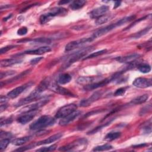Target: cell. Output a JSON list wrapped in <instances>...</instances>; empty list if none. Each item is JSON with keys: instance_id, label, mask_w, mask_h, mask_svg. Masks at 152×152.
Instances as JSON below:
<instances>
[{"instance_id": "obj_12", "label": "cell", "mask_w": 152, "mask_h": 152, "mask_svg": "<svg viewBox=\"0 0 152 152\" xmlns=\"http://www.w3.org/2000/svg\"><path fill=\"white\" fill-rule=\"evenodd\" d=\"M37 112V110H33L27 112H24L22 115L19 116L17 121L18 122H19L21 124H26L28 122H30L36 115Z\"/></svg>"}, {"instance_id": "obj_32", "label": "cell", "mask_w": 152, "mask_h": 152, "mask_svg": "<svg viewBox=\"0 0 152 152\" xmlns=\"http://www.w3.org/2000/svg\"><path fill=\"white\" fill-rule=\"evenodd\" d=\"M112 148H113L112 146L110 144H104V145H101L95 147L93 149V151H106V150H109L112 149Z\"/></svg>"}, {"instance_id": "obj_27", "label": "cell", "mask_w": 152, "mask_h": 152, "mask_svg": "<svg viewBox=\"0 0 152 152\" xmlns=\"http://www.w3.org/2000/svg\"><path fill=\"white\" fill-rule=\"evenodd\" d=\"M121 134L120 132H110L106 134L104 137V140L109 141H113L118 138L121 136Z\"/></svg>"}, {"instance_id": "obj_28", "label": "cell", "mask_w": 152, "mask_h": 152, "mask_svg": "<svg viewBox=\"0 0 152 152\" xmlns=\"http://www.w3.org/2000/svg\"><path fill=\"white\" fill-rule=\"evenodd\" d=\"M29 71H30V70H27V71H23V72L20 73L19 75H16V76H14V77H12V78H10V80L5 81L4 82V84H8V83H11L16 81L18 80H20V78H21L22 77H23L24 75H26L28 72H29Z\"/></svg>"}, {"instance_id": "obj_19", "label": "cell", "mask_w": 152, "mask_h": 152, "mask_svg": "<svg viewBox=\"0 0 152 152\" xmlns=\"http://www.w3.org/2000/svg\"><path fill=\"white\" fill-rule=\"evenodd\" d=\"M140 56L138 53H132L124 56L118 57L115 59L121 63H132L137 59Z\"/></svg>"}, {"instance_id": "obj_2", "label": "cell", "mask_w": 152, "mask_h": 152, "mask_svg": "<svg viewBox=\"0 0 152 152\" xmlns=\"http://www.w3.org/2000/svg\"><path fill=\"white\" fill-rule=\"evenodd\" d=\"M135 18V16L134 15H131V16H128V17H125L121 20H119V21L114 23H112L110 25H108V26H106L103 28H100L99 30H97L96 31H95L92 36L95 39L97 37H101L106 34H107L108 32L112 31V30L116 28V27H120L122 25H124V24L129 22V21H131V20H134V18Z\"/></svg>"}, {"instance_id": "obj_24", "label": "cell", "mask_w": 152, "mask_h": 152, "mask_svg": "<svg viewBox=\"0 0 152 152\" xmlns=\"http://www.w3.org/2000/svg\"><path fill=\"white\" fill-rule=\"evenodd\" d=\"M148 99V94H143L141 95L140 96H138L135 97V99H132L130 103L131 104H142L144 102H145L147 99Z\"/></svg>"}, {"instance_id": "obj_37", "label": "cell", "mask_w": 152, "mask_h": 152, "mask_svg": "<svg viewBox=\"0 0 152 152\" xmlns=\"http://www.w3.org/2000/svg\"><path fill=\"white\" fill-rule=\"evenodd\" d=\"M126 91V89L124 87L119 88L117 89L115 92L114 93V96H123Z\"/></svg>"}, {"instance_id": "obj_46", "label": "cell", "mask_w": 152, "mask_h": 152, "mask_svg": "<svg viewBox=\"0 0 152 152\" xmlns=\"http://www.w3.org/2000/svg\"><path fill=\"white\" fill-rule=\"evenodd\" d=\"M70 1H60L59 2H58V4L59 5H64L65 4H68L69 3Z\"/></svg>"}, {"instance_id": "obj_40", "label": "cell", "mask_w": 152, "mask_h": 152, "mask_svg": "<svg viewBox=\"0 0 152 152\" xmlns=\"http://www.w3.org/2000/svg\"><path fill=\"white\" fill-rule=\"evenodd\" d=\"M27 33V28L26 27H23L17 30V34L20 36H23Z\"/></svg>"}, {"instance_id": "obj_45", "label": "cell", "mask_w": 152, "mask_h": 152, "mask_svg": "<svg viewBox=\"0 0 152 152\" xmlns=\"http://www.w3.org/2000/svg\"><path fill=\"white\" fill-rule=\"evenodd\" d=\"M7 104L6 103H4V104H1V112H2L4 110H5V109L7 108Z\"/></svg>"}, {"instance_id": "obj_7", "label": "cell", "mask_w": 152, "mask_h": 152, "mask_svg": "<svg viewBox=\"0 0 152 152\" xmlns=\"http://www.w3.org/2000/svg\"><path fill=\"white\" fill-rule=\"evenodd\" d=\"M77 105L73 103L66 104L62 107H61L56 113L55 118H63L73 112L75 111L77 109Z\"/></svg>"}, {"instance_id": "obj_3", "label": "cell", "mask_w": 152, "mask_h": 152, "mask_svg": "<svg viewBox=\"0 0 152 152\" xmlns=\"http://www.w3.org/2000/svg\"><path fill=\"white\" fill-rule=\"evenodd\" d=\"M55 122V119L52 116L49 115H43L32 123L30 125V129L31 130H40L53 125Z\"/></svg>"}, {"instance_id": "obj_21", "label": "cell", "mask_w": 152, "mask_h": 152, "mask_svg": "<svg viewBox=\"0 0 152 152\" xmlns=\"http://www.w3.org/2000/svg\"><path fill=\"white\" fill-rule=\"evenodd\" d=\"M94 80H96V77H80L77 78L76 82L78 84L84 86L94 83Z\"/></svg>"}, {"instance_id": "obj_38", "label": "cell", "mask_w": 152, "mask_h": 152, "mask_svg": "<svg viewBox=\"0 0 152 152\" xmlns=\"http://www.w3.org/2000/svg\"><path fill=\"white\" fill-rule=\"evenodd\" d=\"M15 73V72L14 71H5V72H1L0 78H1V79H2L4 77L12 75Z\"/></svg>"}, {"instance_id": "obj_23", "label": "cell", "mask_w": 152, "mask_h": 152, "mask_svg": "<svg viewBox=\"0 0 152 152\" xmlns=\"http://www.w3.org/2000/svg\"><path fill=\"white\" fill-rule=\"evenodd\" d=\"M72 77L71 75L68 73H63L59 75L58 78V83L60 84H66L70 82L71 80Z\"/></svg>"}, {"instance_id": "obj_26", "label": "cell", "mask_w": 152, "mask_h": 152, "mask_svg": "<svg viewBox=\"0 0 152 152\" xmlns=\"http://www.w3.org/2000/svg\"><path fill=\"white\" fill-rule=\"evenodd\" d=\"M31 139V136H26L24 137H21L18 138H16L12 141V143L15 145H21L24 143L29 141Z\"/></svg>"}, {"instance_id": "obj_15", "label": "cell", "mask_w": 152, "mask_h": 152, "mask_svg": "<svg viewBox=\"0 0 152 152\" xmlns=\"http://www.w3.org/2000/svg\"><path fill=\"white\" fill-rule=\"evenodd\" d=\"M102 95L101 91H96L90 97L86 99L81 100L80 103V105L81 107H87L91 105L93 102L97 100Z\"/></svg>"}, {"instance_id": "obj_13", "label": "cell", "mask_w": 152, "mask_h": 152, "mask_svg": "<svg viewBox=\"0 0 152 152\" xmlns=\"http://www.w3.org/2000/svg\"><path fill=\"white\" fill-rule=\"evenodd\" d=\"M81 114V112L78 110H75L66 116L61 118V119L59 122V124L61 126H65L74 121Z\"/></svg>"}, {"instance_id": "obj_10", "label": "cell", "mask_w": 152, "mask_h": 152, "mask_svg": "<svg viewBox=\"0 0 152 152\" xmlns=\"http://www.w3.org/2000/svg\"><path fill=\"white\" fill-rule=\"evenodd\" d=\"M112 80H113L112 77L109 78H105L104 80L99 81L98 82L93 83L84 86L83 87V89L86 91H90V90H93L94 89H97L98 88L105 86L106 84H107L109 83H110Z\"/></svg>"}, {"instance_id": "obj_25", "label": "cell", "mask_w": 152, "mask_h": 152, "mask_svg": "<svg viewBox=\"0 0 152 152\" xmlns=\"http://www.w3.org/2000/svg\"><path fill=\"white\" fill-rule=\"evenodd\" d=\"M86 1L83 0L74 1L69 5V7L72 10H77L81 8L86 4Z\"/></svg>"}, {"instance_id": "obj_29", "label": "cell", "mask_w": 152, "mask_h": 152, "mask_svg": "<svg viewBox=\"0 0 152 152\" xmlns=\"http://www.w3.org/2000/svg\"><path fill=\"white\" fill-rule=\"evenodd\" d=\"M138 70L142 73H148L151 71V66L147 64H141L138 65Z\"/></svg>"}, {"instance_id": "obj_5", "label": "cell", "mask_w": 152, "mask_h": 152, "mask_svg": "<svg viewBox=\"0 0 152 152\" xmlns=\"http://www.w3.org/2000/svg\"><path fill=\"white\" fill-rule=\"evenodd\" d=\"M66 12L67 10L64 8H53L49 12L42 14L40 17V23L42 24H44L48 22L49 20H50L52 18L55 16L65 14H66Z\"/></svg>"}, {"instance_id": "obj_22", "label": "cell", "mask_w": 152, "mask_h": 152, "mask_svg": "<svg viewBox=\"0 0 152 152\" xmlns=\"http://www.w3.org/2000/svg\"><path fill=\"white\" fill-rule=\"evenodd\" d=\"M22 60L20 59H17V58H10V59H3L1 61L0 65L1 67H7V66H10L13 65L19 64L21 62Z\"/></svg>"}, {"instance_id": "obj_47", "label": "cell", "mask_w": 152, "mask_h": 152, "mask_svg": "<svg viewBox=\"0 0 152 152\" xmlns=\"http://www.w3.org/2000/svg\"><path fill=\"white\" fill-rule=\"evenodd\" d=\"M120 4H121V1H116V2H115V5L114 8H117L118 7H119V6L120 5Z\"/></svg>"}, {"instance_id": "obj_16", "label": "cell", "mask_w": 152, "mask_h": 152, "mask_svg": "<svg viewBox=\"0 0 152 152\" xmlns=\"http://www.w3.org/2000/svg\"><path fill=\"white\" fill-rule=\"evenodd\" d=\"M109 11V7L107 5H102L93 10L90 13V17L92 18H98L99 17L105 15V14Z\"/></svg>"}, {"instance_id": "obj_18", "label": "cell", "mask_w": 152, "mask_h": 152, "mask_svg": "<svg viewBox=\"0 0 152 152\" xmlns=\"http://www.w3.org/2000/svg\"><path fill=\"white\" fill-rule=\"evenodd\" d=\"M52 49L49 46H42L35 49L28 50L23 52L24 54H28V55H42L51 51Z\"/></svg>"}, {"instance_id": "obj_8", "label": "cell", "mask_w": 152, "mask_h": 152, "mask_svg": "<svg viewBox=\"0 0 152 152\" xmlns=\"http://www.w3.org/2000/svg\"><path fill=\"white\" fill-rule=\"evenodd\" d=\"M34 84V83L32 81H30L27 83L23 85H21L19 87L15 88L14 89L12 90L10 92L8 93L7 96L10 99H14L17 97L20 94H21L23 91H24L27 88L30 87L31 86Z\"/></svg>"}, {"instance_id": "obj_48", "label": "cell", "mask_w": 152, "mask_h": 152, "mask_svg": "<svg viewBox=\"0 0 152 152\" xmlns=\"http://www.w3.org/2000/svg\"><path fill=\"white\" fill-rule=\"evenodd\" d=\"M11 15H12L11 14L10 15H8L7 17H6V18H4V21H6V20H7L8 18H10L11 17Z\"/></svg>"}, {"instance_id": "obj_30", "label": "cell", "mask_w": 152, "mask_h": 152, "mask_svg": "<svg viewBox=\"0 0 152 152\" xmlns=\"http://www.w3.org/2000/svg\"><path fill=\"white\" fill-rule=\"evenodd\" d=\"M106 52H107V50H106V49H103V50H99V51H97V52L91 53L89 55H88V56H86L85 58H84V60L97 57V56H100V55H103V54L106 53Z\"/></svg>"}, {"instance_id": "obj_42", "label": "cell", "mask_w": 152, "mask_h": 152, "mask_svg": "<svg viewBox=\"0 0 152 152\" xmlns=\"http://www.w3.org/2000/svg\"><path fill=\"white\" fill-rule=\"evenodd\" d=\"M43 59V57H37L35 58H33L30 61V64L31 65H35L37 64L39 62H40Z\"/></svg>"}, {"instance_id": "obj_20", "label": "cell", "mask_w": 152, "mask_h": 152, "mask_svg": "<svg viewBox=\"0 0 152 152\" xmlns=\"http://www.w3.org/2000/svg\"><path fill=\"white\" fill-rule=\"evenodd\" d=\"M62 136V133H58V134H56L53 135H52V136L49 137V138H48L46 139H45L42 141L35 142L34 145H35V146H39V145H43V144H50V143H52V142H55L56 140H59L60 138H61Z\"/></svg>"}, {"instance_id": "obj_1", "label": "cell", "mask_w": 152, "mask_h": 152, "mask_svg": "<svg viewBox=\"0 0 152 152\" xmlns=\"http://www.w3.org/2000/svg\"><path fill=\"white\" fill-rule=\"evenodd\" d=\"M50 85V80L48 78H46L42 80L39 86L34 89L33 91H32L28 96L20 100L16 104L15 107H19L23 106L24 104H28L37 99H39L40 96L42 93H43L45 90H46Z\"/></svg>"}, {"instance_id": "obj_35", "label": "cell", "mask_w": 152, "mask_h": 152, "mask_svg": "<svg viewBox=\"0 0 152 152\" xmlns=\"http://www.w3.org/2000/svg\"><path fill=\"white\" fill-rule=\"evenodd\" d=\"M57 147V145L56 144L49 146V147H42L39 149H37L36 151H41V152H44V151H51L55 150Z\"/></svg>"}, {"instance_id": "obj_11", "label": "cell", "mask_w": 152, "mask_h": 152, "mask_svg": "<svg viewBox=\"0 0 152 152\" xmlns=\"http://www.w3.org/2000/svg\"><path fill=\"white\" fill-rule=\"evenodd\" d=\"M87 143V140L84 138H81V139H78L74 142H71L69 144H67L66 145H64L63 147H61L59 148V151H71L74 148H77V147L84 145Z\"/></svg>"}, {"instance_id": "obj_39", "label": "cell", "mask_w": 152, "mask_h": 152, "mask_svg": "<svg viewBox=\"0 0 152 152\" xmlns=\"http://www.w3.org/2000/svg\"><path fill=\"white\" fill-rule=\"evenodd\" d=\"M15 47H17V46L16 45H10V46H7L5 47L2 48L1 49V54H3L4 53H6L8 50L14 48Z\"/></svg>"}, {"instance_id": "obj_31", "label": "cell", "mask_w": 152, "mask_h": 152, "mask_svg": "<svg viewBox=\"0 0 152 152\" xmlns=\"http://www.w3.org/2000/svg\"><path fill=\"white\" fill-rule=\"evenodd\" d=\"M151 29V27H147V28H145L136 33H135L134 34H133L131 37L133 38V39H138L140 37H141V36L145 35L146 33H147Z\"/></svg>"}, {"instance_id": "obj_9", "label": "cell", "mask_w": 152, "mask_h": 152, "mask_svg": "<svg viewBox=\"0 0 152 152\" xmlns=\"http://www.w3.org/2000/svg\"><path fill=\"white\" fill-rule=\"evenodd\" d=\"M49 100L50 99L48 97L44 98L42 100H41L36 103H34L33 104L25 106L24 108H23L20 110V112L24 113V112H30V111H33V110H37L39 108L42 107V106H43L46 104H47L49 102Z\"/></svg>"}, {"instance_id": "obj_36", "label": "cell", "mask_w": 152, "mask_h": 152, "mask_svg": "<svg viewBox=\"0 0 152 152\" xmlns=\"http://www.w3.org/2000/svg\"><path fill=\"white\" fill-rule=\"evenodd\" d=\"M51 40L50 38H45V37H42V38H37L36 39H34L33 42L36 43H50Z\"/></svg>"}, {"instance_id": "obj_17", "label": "cell", "mask_w": 152, "mask_h": 152, "mask_svg": "<svg viewBox=\"0 0 152 152\" xmlns=\"http://www.w3.org/2000/svg\"><path fill=\"white\" fill-rule=\"evenodd\" d=\"M50 89L52 90V91L60 94L61 95L63 96H69V97H76V96H75L73 93H72L69 90H68V89L62 87L60 86H58L56 84H53L51 86Z\"/></svg>"}, {"instance_id": "obj_33", "label": "cell", "mask_w": 152, "mask_h": 152, "mask_svg": "<svg viewBox=\"0 0 152 152\" xmlns=\"http://www.w3.org/2000/svg\"><path fill=\"white\" fill-rule=\"evenodd\" d=\"M110 15L105 14V15L101 16V17H99L98 18H97L96 21V24L97 25L104 24V23H106L107 21H108L110 20Z\"/></svg>"}, {"instance_id": "obj_4", "label": "cell", "mask_w": 152, "mask_h": 152, "mask_svg": "<svg viewBox=\"0 0 152 152\" xmlns=\"http://www.w3.org/2000/svg\"><path fill=\"white\" fill-rule=\"evenodd\" d=\"M93 49V48L92 46L83 48L81 50L72 53L67 59V61H66V64H65V66L67 67L70 65L72 64L73 63L81 59L82 58L84 57L88 53L90 52Z\"/></svg>"}, {"instance_id": "obj_34", "label": "cell", "mask_w": 152, "mask_h": 152, "mask_svg": "<svg viewBox=\"0 0 152 152\" xmlns=\"http://www.w3.org/2000/svg\"><path fill=\"white\" fill-rule=\"evenodd\" d=\"M10 142V140L8 138H2L0 142V150L2 151L4 149H5L6 147L9 144Z\"/></svg>"}, {"instance_id": "obj_43", "label": "cell", "mask_w": 152, "mask_h": 152, "mask_svg": "<svg viewBox=\"0 0 152 152\" xmlns=\"http://www.w3.org/2000/svg\"><path fill=\"white\" fill-rule=\"evenodd\" d=\"M10 135V133L9 132H5L2 131H1V138H9Z\"/></svg>"}, {"instance_id": "obj_44", "label": "cell", "mask_w": 152, "mask_h": 152, "mask_svg": "<svg viewBox=\"0 0 152 152\" xmlns=\"http://www.w3.org/2000/svg\"><path fill=\"white\" fill-rule=\"evenodd\" d=\"M7 97L6 96H1V99H0V102H1V104H3V103H6V102L8 101V99Z\"/></svg>"}, {"instance_id": "obj_6", "label": "cell", "mask_w": 152, "mask_h": 152, "mask_svg": "<svg viewBox=\"0 0 152 152\" xmlns=\"http://www.w3.org/2000/svg\"><path fill=\"white\" fill-rule=\"evenodd\" d=\"M93 40H94V39L91 36V37H84L82 39L72 41V42L68 43L65 46V51L72 50L77 48H78L80 46L81 47L83 45H84L88 43L92 42Z\"/></svg>"}, {"instance_id": "obj_14", "label": "cell", "mask_w": 152, "mask_h": 152, "mask_svg": "<svg viewBox=\"0 0 152 152\" xmlns=\"http://www.w3.org/2000/svg\"><path fill=\"white\" fill-rule=\"evenodd\" d=\"M132 84L135 87L141 88L149 87L151 86V79L138 77L134 80Z\"/></svg>"}, {"instance_id": "obj_41", "label": "cell", "mask_w": 152, "mask_h": 152, "mask_svg": "<svg viewBox=\"0 0 152 152\" xmlns=\"http://www.w3.org/2000/svg\"><path fill=\"white\" fill-rule=\"evenodd\" d=\"M12 122V119L11 118H7L4 119V121L1 119V126H2L4 125L9 124Z\"/></svg>"}]
</instances>
